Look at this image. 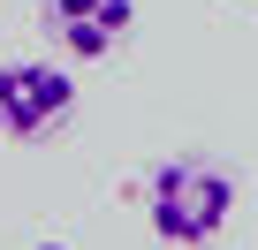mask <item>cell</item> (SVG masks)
<instances>
[{
  "mask_svg": "<svg viewBox=\"0 0 258 250\" xmlns=\"http://www.w3.org/2000/svg\"><path fill=\"white\" fill-rule=\"evenodd\" d=\"M31 250H69V242H31Z\"/></svg>",
  "mask_w": 258,
  "mask_h": 250,
  "instance_id": "277c9868",
  "label": "cell"
},
{
  "mask_svg": "<svg viewBox=\"0 0 258 250\" xmlns=\"http://www.w3.org/2000/svg\"><path fill=\"white\" fill-rule=\"evenodd\" d=\"M235 212V175L205 152H167L145 175V227L167 250H205Z\"/></svg>",
  "mask_w": 258,
  "mask_h": 250,
  "instance_id": "6da1fadb",
  "label": "cell"
},
{
  "mask_svg": "<svg viewBox=\"0 0 258 250\" xmlns=\"http://www.w3.org/2000/svg\"><path fill=\"white\" fill-rule=\"evenodd\" d=\"M76 114V76L53 61H0V137H46Z\"/></svg>",
  "mask_w": 258,
  "mask_h": 250,
  "instance_id": "7a4b0ae2",
  "label": "cell"
},
{
  "mask_svg": "<svg viewBox=\"0 0 258 250\" xmlns=\"http://www.w3.org/2000/svg\"><path fill=\"white\" fill-rule=\"evenodd\" d=\"M129 23H137L129 0H46V31L69 61H106L129 38Z\"/></svg>",
  "mask_w": 258,
  "mask_h": 250,
  "instance_id": "3957f363",
  "label": "cell"
}]
</instances>
